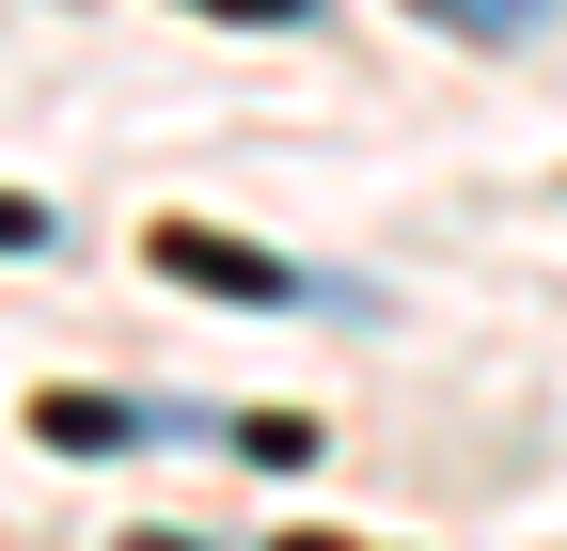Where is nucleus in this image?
<instances>
[{
    "label": "nucleus",
    "mask_w": 567,
    "mask_h": 551,
    "mask_svg": "<svg viewBox=\"0 0 567 551\" xmlns=\"http://www.w3.org/2000/svg\"><path fill=\"white\" fill-rule=\"evenodd\" d=\"M158 268H174V284H205V300H300V268H268V252L205 237V221H158Z\"/></svg>",
    "instance_id": "obj_1"
},
{
    "label": "nucleus",
    "mask_w": 567,
    "mask_h": 551,
    "mask_svg": "<svg viewBox=\"0 0 567 551\" xmlns=\"http://www.w3.org/2000/svg\"><path fill=\"white\" fill-rule=\"evenodd\" d=\"M410 17H425V32H473V48H536L567 0H410Z\"/></svg>",
    "instance_id": "obj_3"
},
{
    "label": "nucleus",
    "mask_w": 567,
    "mask_h": 551,
    "mask_svg": "<svg viewBox=\"0 0 567 551\" xmlns=\"http://www.w3.org/2000/svg\"><path fill=\"white\" fill-rule=\"evenodd\" d=\"M189 409H111V394H48V441L63 457H142V441H174Z\"/></svg>",
    "instance_id": "obj_2"
},
{
    "label": "nucleus",
    "mask_w": 567,
    "mask_h": 551,
    "mask_svg": "<svg viewBox=\"0 0 567 551\" xmlns=\"http://www.w3.org/2000/svg\"><path fill=\"white\" fill-rule=\"evenodd\" d=\"M189 17H252V32H300L316 0H189Z\"/></svg>",
    "instance_id": "obj_4"
},
{
    "label": "nucleus",
    "mask_w": 567,
    "mask_h": 551,
    "mask_svg": "<svg viewBox=\"0 0 567 551\" xmlns=\"http://www.w3.org/2000/svg\"><path fill=\"white\" fill-rule=\"evenodd\" d=\"M284 551H347V536H284Z\"/></svg>",
    "instance_id": "obj_6"
},
{
    "label": "nucleus",
    "mask_w": 567,
    "mask_h": 551,
    "mask_svg": "<svg viewBox=\"0 0 567 551\" xmlns=\"http://www.w3.org/2000/svg\"><path fill=\"white\" fill-rule=\"evenodd\" d=\"M0 252H48V205L32 189H0Z\"/></svg>",
    "instance_id": "obj_5"
}]
</instances>
